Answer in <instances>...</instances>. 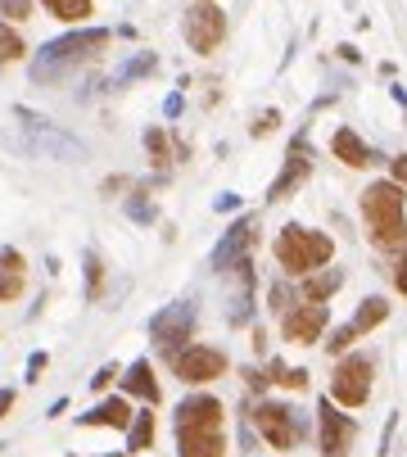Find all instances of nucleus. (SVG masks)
Segmentation results:
<instances>
[{
  "mask_svg": "<svg viewBox=\"0 0 407 457\" xmlns=\"http://www.w3.org/2000/svg\"><path fill=\"white\" fill-rule=\"evenodd\" d=\"M331 313H326V303H295V308L280 313V331L290 345H317Z\"/></svg>",
  "mask_w": 407,
  "mask_h": 457,
  "instance_id": "nucleus-11",
  "label": "nucleus"
},
{
  "mask_svg": "<svg viewBox=\"0 0 407 457\" xmlns=\"http://www.w3.org/2000/svg\"><path fill=\"white\" fill-rule=\"evenodd\" d=\"M326 399H335L344 407H362L366 399H372V358L366 354H344L331 371V394Z\"/></svg>",
  "mask_w": 407,
  "mask_h": 457,
  "instance_id": "nucleus-6",
  "label": "nucleus"
},
{
  "mask_svg": "<svg viewBox=\"0 0 407 457\" xmlns=\"http://www.w3.org/2000/svg\"><path fill=\"white\" fill-rule=\"evenodd\" d=\"M317 430H321V453L326 457H344L353 435H357V426L349 422L344 412L331 407V399H321V407H317Z\"/></svg>",
  "mask_w": 407,
  "mask_h": 457,
  "instance_id": "nucleus-12",
  "label": "nucleus"
},
{
  "mask_svg": "<svg viewBox=\"0 0 407 457\" xmlns=\"http://www.w3.org/2000/svg\"><path fill=\"white\" fill-rule=\"evenodd\" d=\"M181 32H186V46L195 55H213L222 46V36H227V14L218 5H209V0H199V5L186 10Z\"/></svg>",
  "mask_w": 407,
  "mask_h": 457,
  "instance_id": "nucleus-7",
  "label": "nucleus"
},
{
  "mask_svg": "<svg viewBox=\"0 0 407 457\" xmlns=\"http://www.w3.org/2000/svg\"><path fill=\"white\" fill-rule=\"evenodd\" d=\"M254 426H258V435H263L276 453L295 448V439H299V422H295V412L285 407V403H258V407H254Z\"/></svg>",
  "mask_w": 407,
  "mask_h": 457,
  "instance_id": "nucleus-10",
  "label": "nucleus"
},
{
  "mask_svg": "<svg viewBox=\"0 0 407 457\" xmlns=\"http://www.w3.org/2000/svg\"><path fill=\"white\" fill-rule=\"evenodd\" d=\"M150 444H154V412L145 407V412L132 416V426H127V448H132V453H145Z\"/></svg>",
  "mask_w": 407,
  "mask_h": 457,
  "instance_id": "nucleus-21",
  "label": "nucleus"
},
{
  "mask_svg": "<svg viewBox=\"0 0 407 457\" xmlns=\"http://www.w3.org/2000/svg\"><path fill=\"white\" fill-rule=\"evenodd\" d=\"M109 42H113L109 27H81V32H68V36H59V42H50V46H41V55L32 59V82L36 87L64 82L73 68L91 64Z\"/></svg>",
  "mask_w": 407,
  "mask_h": 457,
  "instance_id": "nucleus-2",
  "label": "nucleus"
},
{
  "mask_svg": "<svg viewBox=\"0 0 407 457\" xmlns=\"http://www.w3.org/2000/svg\"><path fill=\"white\" fill-rule=\"evenodd\" d=\"M150 335H154V345L158 349H168V354H177L186 339L195 335V303L190 299H181V303H168L163 313H154L150 317Z\"/></svg>",
  "mask_w": 407,
  "mask_h": 457,
  "instance_id": "nucleus-9",
  "label": "nucleus"
},
{
  "mask_svg": "<svg viewBox=\"0 0 407 457\" xmlns=\"http://www.w3.org/2000/svg\"><path fill=\"white\" fill-rule=\"evenodd\" d=\"M0 14H5V19H32V0H0Z\"/></svg>",
  "mask_w": 407,
  "mask_h": 457,
  "instance_id": "nucleus-29",
  "label": "nucleus"
},
{
  "mask_svg": "<svg viewBox=\"0 0 407 457\" xmlns=\"http://www.w3.org/2000/svg\"><path fill=\"white\" fill-rule=\"evenodd\" d=\"M14 118H19V127H23V136H27L32 155L59 159V164H81V159H87V145L73 141L68 132H59L50 118H41V113H32V109H14Z\"/></svg>",
  "mask_w": 407,
  "mask_h": 457,
  "instance_id": "nucleus-5",
  "label": "nucleus"
},
{
  "mask_svg": "<svg viewBox=\"0 0 407 457\" xmlns=\"http://www.w3.org/2000/svg\"><path fill=\"white\" fill-rule=\"evenodd\" d=\"M122 394H132V399H141V403H158L163 394H158V380H154V367H150V358H136L132 367H127V376H122Z\"/></svg>",
  "mask_w": 407,
  "mask_h": 457,
  "instance_id": "nucleus-17",
  "label": "nucleus"
},
{
  "mask_svg": "<svg viewBox=\"0 0 407 457\" xmlns=\"http://www.w3.org/2000/svg\"><path fill=\"white\" fill-rule=\"evenodd\" d=\"M353 339H357V331H353V326H340L331 339H326V349H331V354H349V349H353Z\"/></svg>",
  "mask_w": 407,
  "mask_h": 457,
  "instance_id": "nucleus-27",
  "label": "nucleus"
},
{
  "mask_svg": "<svg viewBox=\"0 0 407 457\" xmlns=\"http://www.w3.org/2000/svg\"><path fill=\"white\" fill-rule=\"evenodd\" d=\"M27 286V268H23V254L19 249H0V303L19 299Z\"/></svg>",
  "mask_w": 407,
  "mask_h": 457,
  "instance_id": "nucleus-18",
  "label": "nucleus"
},
{
  "mask_svg": "<svg viewBox=\"0 0 407 457\" xmlns=\"http://www.w3.org/2000/svg\"><path fill=\"white\" fill-rule=\"evenodd\" d=\"M100 281H104V268H100V258H96V254H87V294H91V299L100 294Z\"/></svg>",
  "mask_w": 407,
  "mask_h": 457,
  "instance_id": "nucleus-28",
  "label": "nucleus"
},
{
  "mask_svg": "<svg viewBox=\"0 0 407 457\" xmlns=\"http://www.w3.org/2000/svg\"><path fill=\"white\" fill-rule=\"evenodd\" d=\"M46 362H50L46 354H32V358H27V380H41V371H46Z\"/></svg>",
  "mask_w": 407,
  "mask_h": 457,
  "instance_id": "nucleus-33",
  "label": "nucleus"
},
{
  "mask_svg": "<svg viewBox=\"0 0 407 457\" xmlns=\"http://www.w3.org/2000/svg\"><path fill=\"white\" fill-rule=\"evenodd\" d=\"M104 457H118V453H104Z\"/></svg>",
  "mask_w": 407,
  "mask_h": 457,
  "instance_id": "nucleus-40",
  "label": "nucleus"
},
{
  "mask_svg": "<svg viewBox=\"0 0 407 457\" xmlns=\"http://www.w3.org/2000/svg\"><path fill=\"white\" fill-rule=\"evenodd\" d=\"M227 407L213 394H195L177 407V457H222Z\"/></svg>",
  "mask_w": 407,
  "mask_h": 457,
  "instance_id": "nucleus-1",
  "label": "nucleus"
},
{
  "mask_svg": "<svg viewBox=\"0 0 407 457\" xmlns=\"http://www.w3.org/2000/svg\"><path fill=\"white\" fill-rule=\"evenodd\" d=\"M276 123H280V113H276V109H263L258 118H254V136H272Z\"/></svg>",
  "mask_w": 407,
  "mask_h": 457,
  "instance_id": "nucleus-30",
  "label": "nucleus"
},
{
  "mask_svg": "<svg viewBox=\"0 0 407 457\" xmlns=\"http://www.w3.org/2000/svg\"><path fill=\"white\" fill-rule=\"evenodd\" d=\"M23 55H27L23 36H19L14 27H0V64H14V59H23Z\"/></svg>",
  "mask_w": 407,
  "mask_h": 457,
  "instance_id": "nucleus-25",
  "label": "nucleus"
},
{
  "mask_svg": "<svg viewBox=\"0 0 407 457\" xmlns=\"http://www.w3.org/2000/svg\"><path fill=\"white\" fill-rule=\"evenodd\" d=\"M258 240V217H240L231 232L222 236V245L213 249V268L218 272H231L240 258H250V245Z\"/></svg>",
  "mask_w": 407,
  "mask_h": 457,
  "instance_id": "nucleus-14",
  "label": "nucleus"
},
{
  "mask_svg": "<svg viewBox=\"0 0 407 457\" xmlns=\"http://www.w3.org/2000/svg\"><path fill=\"white\" fill-rule=\"evenodd\" d=\"M331 155L344 164V168H372L376 164V155H372V145H366L353 127H340L335 136H331Z\"/></svg>",
  "mask_w": 407,
  "mask_h": 457,
  "instance_id": "nucleus-15",
  "label": "nucleus"
},
{
  "mask_svg": "<svg viewBox=\"0 0 407 457\" xmlns=\"http://www.w3.org/2000/svg\"><path fill=\"white\" fill-rule=\"evenodd\" d=\"M272 308H276V313L290 308V286H276V290H272Z\"/></svg>",
  "mask_w": 407,
  "mask_h": 457,
  "instance_id": "nucleus-32",
  "label": "nucleus"
},
{
  "mask_svg": "<svg viewBox=\"0 0 407 457\" xmlns=\"http://www.w3.org/2000/svg\"><path fill=\"white\" fill-rule=\"evenodd\" d=\"M272 254H276V263L290 277H308V272H317L321 263H331V254H335V240L331 236H321V232H312V226H299V222H290L285 232L276 236V245H272Z\"/></svg>",
  "mask_w": 407,
  "mask_h": 457,
  "instance_id": "nucleus-4",
  "label": "nucleus"
},
{
  "mask_svg": "<svg viewBox=\"0 0 407 457\" xmlns=\"http://www.w3.org/2000/svg\"><path fill=\"white\" fill-rule=\"evenodd\" d=\"M55 19H64V23H81V19H91V5L96 0H41Z\"/></svg>",
  "mask_w": 407,
  "mask_h": 457,
  "instance_id": "nucleus-24",
  "label": "nucleus"
},
{
  "mask_svg": "<svg viewBox=\"0 0 407 457\" xmlns=\"http://www.w3.org/2000/svg\"><path fill=\"white\" fill-rule=\"evenodd\" d=\"M14 407V390H0V416H5Z\"/></svg>",
  "mask_w": 407,
  "mask_h": 457,
  "instance_id": "nucleus-39",
  "label": "nucleus"
},
{
  "mask_svg": "<svg viewBox=\"0 0 407 457\" xmlns=\"http://www.w3.org/2000/svg\"><path fill=\"white\" fill-rule=\"evenodd\" d=\"M127 209H132V217H136V222H154V209H150V204H141V200H132Z\"/></svg>",
  "mask_w": 407,
  "mask_h": 457,
  "instance_id": "nucleus-35",
  "label": "nucleus"
},
{
  "mask_svg": "<svg viewBox=\"0 0 407 457\" xmlns=\"http://www.w3.org/2000/svg\"><path fill=\"white\" fill-rule=\"evenodd\" d=\"M308 172H312V159H308V141L299 136V141L290 145V155H285V168H280V177L272 181L267 200H272V204H276V200H290L295 190L308 181Z\"/></svg>",
  "mask_w": 407,
  "mask_h": 457,
  "instance_id": "nucleus-13",
  "label": "nucleus"
},
{
  "mask_svg": "<svg viewBox=\"0 0 407 457\" xmlns=\"http://www.w3.org/2000/svg\"><path fill=\"white\" fill-rule=\"evenodd\" d=\"M267 385H280V390H308V371L303 367H285V362H272L267 367Z\"/></svg>",
  "mask_w": 407,
  "mask_h": 457,
  "instance_id": "nucleus-22",
  "label": "nucleus"
},
{
  "mask_svg": "<svg viewBox=\"0 0 407 457\" xmlns=\"http://www.w3.org/2000/svg\"><path fill=\"white\" fill-rule=\"evenodd\" d=\"M385 317H389V303H385V299H362V308H357V317H353V331L366 335V331H376Z\"/></svg>",
  "mask_w": 407,
  "mask_h": 457,
  "instance_id": "nucleus-23",
  "label": "nucleus"
},
{
  "mask_svg": "<svg viewBox=\"0 0 407 457\" xmlns=\"http://www.w3.org/2000/svg\"><path fill=\"white\" fill-rule=\"evenodd\" d=\"M362 217L366 236L376 249H407V213H403V186L398 181H372L362 190Z\"/></svg>",
  "mask_w": 407,
  "mask_h": 457,
  "instance_id": "nucleus-3",
  "label": "nucleus"
},
{
  "mask_svg": "<svg viewBox=\"0 0 407 457\" xmlns=\"http://www.w3.org/2000/svg\"><path fill=\"white\" fill-rule=\"evenodd\" d=\"M231 209H240V195H222L218 200V213H231Z\"/></svg>",
  "mask_w": 407,
  "mask_h": 457,
  "instance_id": "nucleus-37",
  "label": "nucleus"
},
{
  "mask_svg": "<svg viewBox=\"0 0 407 457\" xmlns=\"http://www.w3.org/2000/svg\"><path fill=\"white\" fill-rule=\"evenodd\" d=\"M158 68V55H150V50H141V55H132L127 64H122L118 72H113V87H127V82H136V78H145V72H154Z\"/></svg>",
  "mask_w": 407,
  "mask_h": 457,
  "instance_id": "nucleus-20",
  "label": "nucleus"
},
{
  "mask_svg": "<svg viewBox=\"0 0 407 457\" xmlns=\"http://www.w3.org/2000/svg\"><path fill=\"white\" fill-rule=\"evenodd\" d=\"M163 113H168V118H177V113H181V95H168V104H163Z\"/></svg>",
  "mask_w": 407,
  "mask_h": 457,
  "instance_id": "nucleus-38",
  "label": "nucleus"
},
{
  "mask_svg": "<svg viewBox=\"0 0 407 457\" xmlns=\"http://www.w3.org/2000/svg\"><path fill=\"white\" fill-rule=\"evenodd\" d=\"M132 416H136V412H132L127 399H104V403H96L91 412H81L77 426H113V430H127Z\"/></svg>",
  "mask_w": 407,
  "mask_h": 457,
  "instance_id": "nucleus-16",
  "label": "nucleus"
},
{
  "mask_svg": "<svg viewBox=\"0 0 407 457\" xmlns=\"http://www.w3.org/2000/svg\"><path fill=\"white\" fill-rule=\"evenodd\" d=\"M394 286L403 290V299H407V249H403V258L394 263Z\"/></svg>",
  "mask_w": 407,
  "mask_h": 457,
  "instance_id": "nucleus-31",
  "label": "nucleus"
},
{
  "mask_svg": "<svg viewBox=\"0 0 407 457\" xmlns=\"http://www.w3.org/2000/svg\"><path fill=\"white\" fill-rule=\"evenodd\" d=\"M113 376H118V367H100V371L91 376V390H104V385H109Z\"/></svg>",
  "mask_w": 407,
  "mask_h": 457,
  "instance_id": "nucleus-34",
  "label": "nucleus"
},
{
  "mask_svg": "<svg viewBox=\"0 0 407 457\" xmlns=\"http://www.w3.org/2000/svg\"><path fill=\"white\" fill-rule=\"evenodd\" d=\"M344 286V272H308V281H303V299L308 303H321V299H331L335 290Z\"/></svg>",
  "mask_w": 407,
  "mask_h": 457,
  "instance_id": "nucleus-19",
  "label": "nucleus"
},
{
  "mask_svg": "<svg viewBox=\"0 0 407 457\" xmlns=\"http://www.w3.org/2000/svg\"><path fill=\"white\" fill-rule=\"evenodd\" d=\"M145 149L154 155V164H168V136H163L158 127H150V132H145Z\"/></svg>",
  "mask_w": 407,
  "mask_h": 457,
  "instance_id": "nucleus-26",
  "label": "nucleus"
},
{
  "mask_svg": "<svg viewBox=\"0 0 407 457\" xmlns=\"http://www.w3.org/2000/svg\"><path fill=\"white\" fill-rule=\"evenodd\" d=\"M389 181L407 186V155H398V159H394V177H389Z\"/></svg>",
  "mask_w": 407,
  "mask_h": 457,
  "instance_id": "nucleus-36",
  "label": "nucleus"
},
{
  "mask_svg": "<svg viewBox=\"0 0 407 457\" xmlns=\"http://www.w3.org/2000/svg\"><path fill=\"white\" fill-rule=\"evenodd\" d=\"M227 354L222 349H209V345H186L173 354V371L186 380V385H209V380L227 376Z\"/></svg>",
  "mask_w": 407,
  "mask_h": 457,
  "instance_id": "nucleus-8",
  "label": "nucleus"
}]
</instances>
